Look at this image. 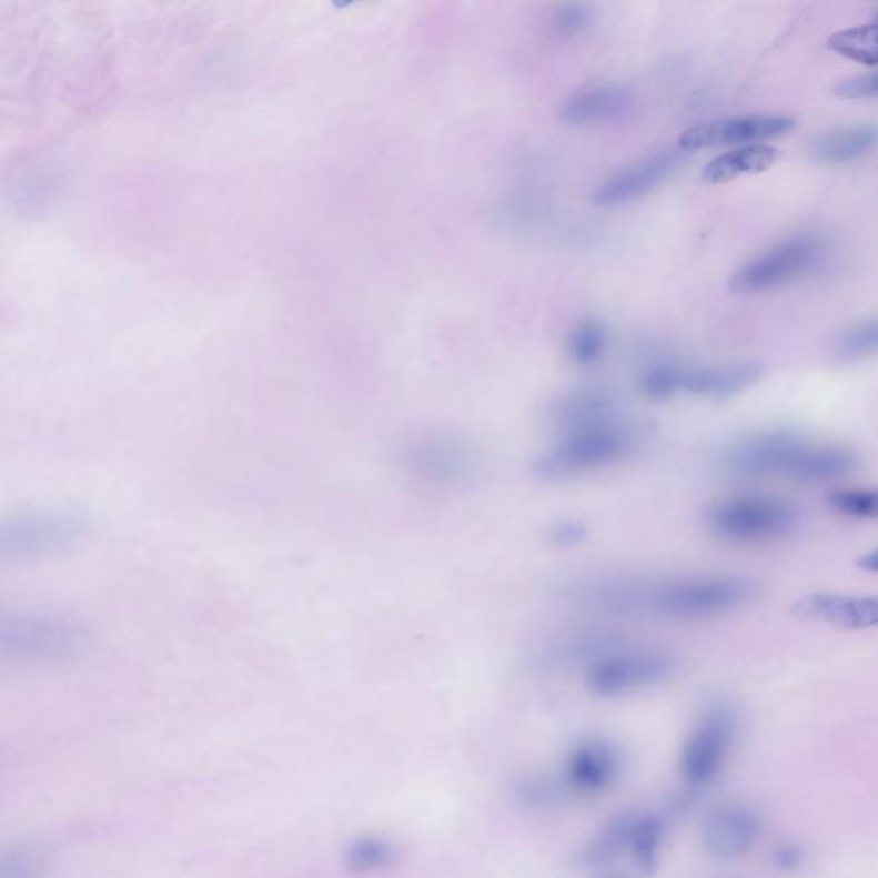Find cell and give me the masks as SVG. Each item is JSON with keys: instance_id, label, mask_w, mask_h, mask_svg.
Here are the masks:
<instances>
[{"instance_id": "obj_1", "label": "cell", "mask_w": 878, "mask_h": 878, "mask_svg": "<svg viewBox=\"0 0 878 878\" xmlns=\"http://www.w3.org/2000/svg\"><path fill=\"white\" fill-rule=\"evenodd\" d=\"M754 582L738 575L601 577L578 582L569 599L610 615H642L675 622L717 618L754 599Z\"/></svg>"}, {"instance_id": "obj_2", "label": "cell", "mask_w": 878, "mask_h": 878, "mask_svg": "<svg viewBox=\"0 0 878 878\" xmlns=\"http://www.w3.org/2000/svg\"><path fill=\"white\" fill-rule=\"evenodd\" d=\"M720 471L735 480L785 477L820 484L841 480L860 465L855 450L839 443L808 440L786 430L758 431L729 443L719 458Z\"/></svg>"}, {"instance_id": "obj_3", "label": "cell", "mask_w": 878, "mask_h": 878, "mask_svg": "<svg viewBox=\"0 0 878 878\" xmlns=\"http://www.w3.org/2000/svg\"><path fill=\"white\" fill-rule=\"evenodd\" d=\"M90 635L80 619L46 609L0 607V664H50L83 653Z\"/></svg>"}, {"instance_id": "obj_4", "label": "cell", "mask_w": 878, "mask_h": 878, "mask_svg": "<svg viewBox=\"0 0 878 878\" xmlns=\"http://www.w3.org/2000/svg\"><path fill=\"white\" fill-rule=\"evenodd\" d=\"M644 437V427L623 417L559 434L558 442L537 456L534 472L543 480L558 481L603 471L634 455Z\"/></svg>"}, {"instance_id": "obj_5", "label": "cell", "mask_w": 878, "mask_h": 878, "mask_svg": "<svg viewBox=\"0 0 878 878\" xmlns=\"http://www.w3.org/2000/svg\"><path fill=\"white\" fill-rule=\"evenodd\" d=\"M799 524L798 506L777 494H729L705 512V525L716 539L743 546L786 539Z\"/></svg>"}, {"instance_id": "obj_6", "label": "cell", "mask_w": 878, "mask_h": 878, "mask_svg": "<svg viewBox=\"0 0 878 878\" xmlns=\"http://www.w3.org/2000/svg\"><path fill=\"white\" fill-rule=\"evenodd\" d=\"M90 522L69 508H30L0 517V568L61 555L87 537Z\"/></svg>"}, {"instance_id": "obj_7", "label": "cell", "mask_w": 878, "mask_h": 878, "mask_svg": "<svg viewBox=\"0 0 878 878\" xmlns=\"http://www.w3.org/2000/svg\"><path fill=\"white\" fill-rule=\"evenodd\" d=\"M830 258V244L814 232L796 234L743 264L733 275V291L760 294L820 272Z\"/></svg>"}, {"instance_id": "obj_8", "label": "cell", "mask_w": 878, "mask_h": 878, "mask_svg": "<svg viewBox=\"0 0 878 878\" xmlns=\"http://www.w3.org/2000/svg\"><path fill=\"white\" fill-rule=\"evenodd\" d=\"M738 728V714L729 704L714 702L702 710L679 750L678 773L685 788L702 793L713 785L731 754Z\"/></svg>"}, {"instance_id": "obj_9", "label": "cell", "mask_w": 878, "mask_h": 878, "mask_svg": "<svg viewBox=\"0 0 878 878\" xmlns=\"http://www.w3.org/2000/svg\"><path fill=\"white\" fill-rule=\"evenodd\" d=\"M679 659L657 648L607 650L585 673V688L599 698H618L663 685L678 675Z\"/></svg>"}, {"instance_id": "obj_10", "label": "cell", "mask_w": 878, "mask_h": 878, "mask_svg": "<svg viewBox=\"0 0 878 878\" xmlns=\"http://www.w3.org/2000/svg\"><path fill=\"white\" fill-rule=\"evenodd\" d=\"M795 119L788 115L757 113V115H739V118L716 119L700 122L686 129L679 137L678 148L682 151L705 150L719 147H748L761 144L764 141L785 137L795 129Z\"/></svg>"}, {"instance_id": "obj_11", "label": "cell", "mask_w": 878, "mask_h": 878, "mask_svg": "<svg viewBox=\"0 0 878 878\" xmlns=\"http://www.w3.org/2000/svg\"><path fill=\"white\" fill-rule=\"evenodd\" d=\"M622 751L603 736L575 743L565 761L562 779L572 796H601L618 783L623 773Z\"/></svg>"}, {"instance_id": "obj_12", "label": "cell", "mask_w": 878, "mask_h": 878, "mask_svg": "<svg viewBox=\"0 0 878 878\" xmlns=\"http://www.w3.org/2000/svg\"><path fill=\"white\" fill-rule=\"evenodd\" d=\"M764 373V364L755 361L729 362L716 366H690L669 362V392L672 396L686 393L705 400H726L751 388Z\"/></svg>"}, {"instance_id": "obj_13", "label": "cell", "mask_w": 878, "mask_h": 878, "mask_svg": "<svg viewBox=\"0 0 878 878\" xmlns=\"http://www.w3.org/2000/svg\"><path fill=\"white\" fill-rule=\"evenodd\" d=\"M761 830L764 818L757 808L731 801L719 805L705 817L702 845L716 860H739L757 845Z\"/></svg>"}, {"instance_id": "obj_14", "label": "cell", "mask_w": 878, "mask_h": 878, "mask_svg": "<svg viewBox=\"0 0 878 878\" xmlns=\"http://www.w3.org/2000/svg\"><path fill=\"white\" fill-rule=\"evenodd\" d=\"M685 151L667 150L637 165L628 166L618 174L610 175L607 181L601 182L594 193L592 203L597 206H622L634 203L645 194L653 193L669 175L675 174L682 166Z\"/></svg>"}, {"instance_id": "obj_15", "label": "cell", "mask_w": 878, "mask_h": 878, "mask_svg": "<svg viewBox=\"0 0 878 878\" xmlns=\"http://www.w3.org/2000/svg\"><path fill=\"white\" fill-rule=\"evenodd\" d=\"M799 618L814 619L845 629H865L877 625V601L837 592H811L793 607Z\"/></svg>"}, {"instance_id": "obj_16", "label": "cell", "mask_w": 878, "mask_h": 878, "mask_svg": "<svg viewBox=\"0 0 878 878\" xmlns=\"http://www.w3.org/2000/svg\"><path fill=\"white\" fill-rule=\"evenodd\" d=\"M619 417L622 412L615 396L597 388L566 393L549 408V424L559 434L599 426Z\"/></svg>"}, {"instance_id": "obj_17", "label": "cell", "mask_w": 878, "mask_h": 878, "mask_svg": "<svg viewBox=\"0 0 878 878\" xmlns=\"http://www.w3.org/2000/svg\"><path fill=\"white\" fill-rule=\"evenodd\" d=\"M412 467L431 483H461L474 471V455L468 446L452 442L448 437L426 440L412 448Z\"/></svg>"}, {"instance_id": "obj_18", "label": "cell", "mask_w": 878, "mask_h": 878, "mask_svg": "<svg viewBox=\"0 0 878 878\" xmlns=\"http://www.w3.org/2000/svg\"><path fill=\"white\" fill-rule=\"evenodd\" d=\"M632 105V91L618 83H603L577 91L562 105L563 121L585 125L619 118Z\"/></svg>"}, {"instance_id": "obj_19", "label": "cell", "mask_w": 878, "mask_h": 878, "mask_svg": "<svg viewBox=\"0 0 878 878\" xmlns=\"http://www.w3.org/2000/svg\"><path fill=\"white\" fill-rule=\"evenodd\" d=\"M877 143L874 124L841 125L824 131L811 140V159L824 165H842L870 153Z\"/></svg>"}, {"instance_id": "obj_20", "label": "cell", "mask_w": 878, "mask_h": 878, "mask_svg": "<svg viewBox=\"0 0 878 878\" xmlns=\"http://www.w3.org/2000/svg\"><path fill=\"white\" fill-rule=\"evenodd\" d=\"M637 811H622L607 820L594 836L578 849L575 865L582 870H597L613 864L628 851L629 836Z\"/></svg>"}, {"instance_id": "obj_21", "label": "cell", "mask_w": 878, "mask_h": 878, "mask_svg": "<svg viewBox=\"0 0 878 878\" xmlns=\"http://www.w3.org/2000/svg\"><path fill=\"white\" fill-rule=\"evenodd\" d=\"M777 148L769 144H748L720 153L705 165L702 178L707 184H726L741 175L766 172L777 160Z\"/></svg>"}, {"instance_id": "obj_22", "label": "cell", "mask_w": 878, "mask_h": 878, "mask_svg": "<svg viewBox=\"0 0 878 878\" xmlns=\"http://www.w3.org/2000/svg\"><path fill=\"white\" fill-rule=\"evenodd\" d=\"M666 824L663 817L653 811L638 814L635 817L628 851L638 874L653 877L659 867L660 849H663Z\"/></svg>"}, {"instance_id": "obj_23", "label": "cell", "mask_w": 878, "mask_h": 878, "mask_svg": "<svg viewBox=\"0 0 878 878\" xmlns=\"http://www.w3.org/2000/svg\"><path fill=\"white\" fill-rule=\"evenodd\" d=\"M572 798L562 776L534 774L525 777L515 786V799L528 810H549L559 807Z\"/></svg>"}, {"instance_id": "obj_24", "label": "cell", "mask_w": 878, "mask_h": 878, "mask_svg": "<svg viewBox=\"0 0 878 878\" xmlns=\"http://www.w3.org/2000/svg\"><path fill=\"white\" fill-rule=\"evenodd\" d=\"M395 849L377 836L357 837L343 852V864L351 874L367 875L392 865Z\"/></svg>"}, {"instance_id": "obj_25", "label": "cell", "mask_w": 878, "mask_h": 878, "mask_svg": "<svg viewBox=\"0 0 878 878\" xmlns=\"http://www.w3.org/2000/svg\"><path fill=\"white\" fill-rule=\"evenodd\" d=\"M829 49L858 64L877 65V24H861L837 31L829 38Z\"/></svg>"}, {"instance_id": "obj_26", "label": "cell", "mask_w": 878, "mask_h": 878, "mask_svg": "<svg viewBox=\"0 0 878 878\" xmlns=\"http://www.w3.org/2000/svg\"><path fill=\"white\" fill-rule=\"evenodd\" d=\"M607 333L597 320H585L569 333L568 357L577 366H592L606 352Z\"/></svg>"}, {"instance_id": "obj_27", "label": "cell", "mask_w": 878, "mask_h": 878, "mask_svg": "<svg viewBox=\"0 0 878 878\" xmlns=\"http://www.w3.org/2000/svg\"><path fill=\"white\" fill-rule=\"evenodd\" d=\"M834 352L841 361H861L870 357L878 347L877 320H864L849 324L834 339Z\"/></svg>"}, {"instance_id": "obj_28", "label": "cell", "mask_w": 878, "mask_h": 878, "mask_svg": "<svg viewBox=\"0 0 878 878\" xmlns=\"http://www.w3.org/2000/svg\"><path fill=\"white\" fill-rule=\"evenodd\" d=\"M827 505L837 515L851 521H874L878 512V496L867 487H845L827 494Z\"/></svg>"}, {"instance_id": "obj_29", "label": "cell", "mask_w": 878, "mask_h": 878, "mask_svg": "<svg viewBox=\"0 0 878 878\" xmlns=\"http://www.w3.org/2000/svg\"><path fill=\"white\" fill-rule=\"evenodd\" d=\"M43 858L31 846H12L0 851V878H38Z\"/></svg>"}, {"instance_id": "obj_30", "label": "cell", "mask_w": 878, "mask_h": 878, "mask_svg": "<svg viewBox=\"0 0 878 878\" xmlns=\"http://www.w3.org/2000/svg\"><path fill=\"white\" fill-rule=\"evenodd\" d=\"M592 9L584 4H563L553 12V28L563 37H574L592 24Z\"/></svg>"}, {"instance_id": "obj_31", "label": "cell", "mask_w": 878, "mask_h": 878, "mask_svg": "<svg viewBox=\"0 0 878 878\" xmlns=\"http://www.w3.org/2000/svg\"><path fill=\"white\" fill-rule=\"evenodd\" d=\"M834 93L839 99L845 100L874 99L875 94H877V75H875L874 71H870L865 72V74L846 78V80L836 84Z\"/></svg>"}, {"instance_id": "obj_32", "label": "cell", "mask_w": 878, "mask_h": 878, "mask_svg": "<svg viewBox=\"0 0 878 878\" xmlns=\"http://www.w3.org/2000/svg\"><path fill=\"white\" fill-rule=\"evenodd\" d=\"M770 864L780 874H796L805 864V848L798 841H780L774 846Z\"/></svg>"}, {"instance_id": "obj_33", "label": "cell", "mask_w": 878, "mask_h": 878, "mask_svg": "<svg viewBox=\"0 0 878 878\" xmlns=\"http://www.w3.org/2000/svg\"><path fill=\"white\" fill-rule=\"evenodd\" d=\"M587 525L581 521H559L558 524L551 527L549 539L556 547L562 549H572V547L581 546L587 539Z\"/></svg>"}, {"instance_id": "obj_34", "label": "cell", "mask_w": 878, "mask_h": 878, "mask_svg": "<svg viewBox=\"0 0 878 878\" xmlns=\"http://www.w3.org/2000/svg\"><path fill=\"white\" fill-rule=\"evenodd\" d=\"M861 568L868 569V572H875L877 569V551H871V553H867L861 558Z\"/></svg>"}, {"instance_id": "obj_35", "label": "cell", "mask_w": 878, "mask_h": 878, "mask_svg": "<svg viewBox=\"0 0 878 878\" xmlns=\"http://www.w3.org/2000/svg\"><path fill=\"white\" fill-rule=\"evenodd\" d=\"M606 878H628V877H626V875H609V877Z\"/></svg>"}]
</instances>
